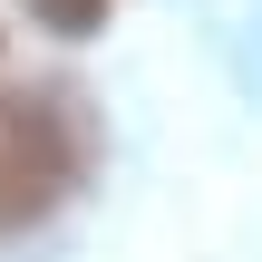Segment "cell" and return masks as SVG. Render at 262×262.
<instances>
[{
	"mask_svg": "<svg viewBox=\"0 0 262 262\" xmlns=\"http://www.w3.org/2000/svg\"><path fill=\"white\" fill-rule=\"evenodd\" d=\"M78 175V126L58 97H0V224H29Z\"/></svg>",
	"mask_w": 262,
	"mask_h": 262,
	"instance_id": "obj_1",
	"label": "cell"
},
{
	"mask_svg": "<svg viewBox=\"0 0 262 262\" xmlns=\"http://www.w3.org/2000/svg\"><path fill=\"white\" fill-rule=\"evenodd\" d=\"M97 10H107V0H39L49 29H97Z\"/></svg>",
	"mask_w": 262,
	"mask_h": 262,
	"instance_id": "obj_2",
	"label": "cell"
}]
</instances>
